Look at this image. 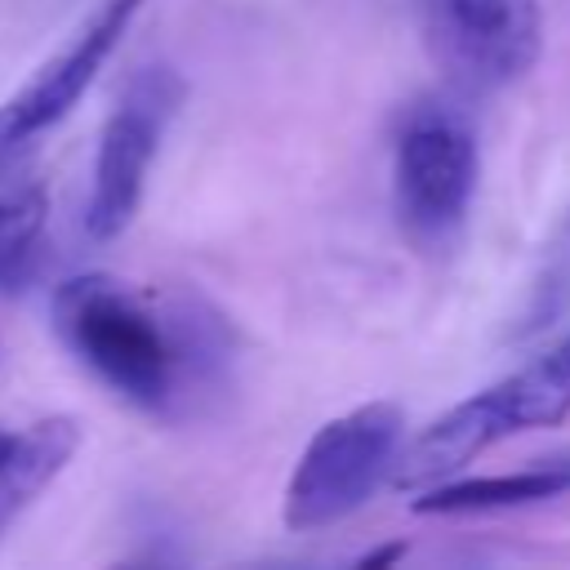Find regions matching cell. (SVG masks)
I'll use <instances>...</instances> for the list:
<instances>
[{"label":"cell","mask_w":570,"mask_h":570,"mask_svg":"<svg viewBox=\"0 0 570 570\" xmlns=\"http://www.w3.org/2000/svg\"><path fill=\"white\" fill-rule=\"evenodd\" d=\"M432 58L468 89H503L543 53L539 0H423Z\"/></svg>","instance_id":"5b68a950"},{"label":"cell","mask_w":570,"mask_h":570,"mask_svg":"<svg viewBox=\"0 0 570 570\" xmlns=\"http://www.w3.org/2000/svg\"><path fill=\"white\" fill-rule=\"evenodd\" d=\"M178 102H183V80L174 67H142L125 85V94L98 138L94 191H89V214H85L94 240L120 236L129 227V218L138 214L151 156H156L160 134L174 120Z\"/></svg>","instance_id":"277c9868"},{"label":"cell","mask_w":570,"mask_h":570,"mask_svg":"<svg viewBox=\"0 0 570 570\" xmlns=\"http://www.w3.org/2000/svg\"><path fill=\"white\" fill-rule=\"evenodd\" d=\"M566 312H570V214L548 236V245L539 254V267H534V281L525 289V303L512 316L508 338L512 343H525V338L552 330Z\"/></svg>","instance_id":"8fae6325"},{"label":"cell","mask_w":570,"mask_h":570,"mask_svg":"<svg viewBox=\"0 0 570 570\" xmlns=\"http://www.w3.org/2000/svg\"><path fill=\"white\" fill-rule=\"evenodd\" d=\"M22 508H27V499H22L13 485H4V481H0V534H4V525H9Z\"/></svg>","instance_id":"7c38bea8"},{"label":"cell","mask_w":570,"mask_h":570,"mask_svg":"<svg viewBox=\"0 0 570 570\" xmlns=\"http://www.w3.org/2000/svg\"><path fill=\"white\" fill-rule=\"evenodd\" d=\"M45 187L27 183L0 196V294H18L31 285L40 267V232H45Z\"/></svg>","instance_id":"30bf717a"},{"label":"cell","mask_w":570,"mask_h":570,"mask_svg":"<svg viewBox=\"0 0 570 570\" xmlns=\"http://www.w3.org/2000/svg\"><path fill=\"white\" fill-rule=\"evenodd\" d=\"M503 436H508V428L499 419L494 392L485 387V392L450 405L405 450H396L387 481H392V490H428V485H441V481L459 476L481 450H490Z\"/></svg>","instance_id":"52a82bcc"},{"label":"cell","mask_w":570,"mask_h":570,"mask_svg":"<svg viewBox=\"0 0 570 570\" xmlns=\"http://www.w3.org/2000/svg\"><path fill=\"white\" fill-rule=\"evenodd\" d=\"M13 445H18V432H9V428H0V468L9 463V454H13Z\"/></svg>","instance_id":"5bb4252c"},{"label":"cell","mask_w":570,"mask_h":570,"mask_svg":"<svg viewBox=\"0 0 570 570\" xmlns=\"http://www.w3.org/2000/svg\"><path fill=\"white\" fill-rule=\"evenodd\" d=\"M401 441L405 410L396 401H365L316 428L285 485V525L303 534L365 508V499L387 481Z\"/></svg>","instance_id":"7a4b0ae2"},{"label":"cell","mask_w":570,"mask_h":570,"mask_svg":"<svg viewBox=\"0 0 570 570\" xmlns=\"http://www.w3.org/2000/svg\"><path fill=\"white\" fill-rule=\"evenodd\" d=\"M490 392L508 436L525 428H557L561 419H570V334L530 356L517 374L499 379Z\"/></svg>","instance_id":"9c48e42d"},{"label":"cell","mask_w":570,"mask_h":570,"mask_svg":"<svg viewBox=\"0 0 570 570\" xmlns=\"http://www.w3.org/2000/svg\"><path fill=\"white\" fill-rule=\"evenodd\" d=\"M53 330L120 401L151 419H187L232 374V325L191 294L151 298L85 272L53 289Z\"/></svg>","instance_id":"6da1fadb"},{"label":"cell","mask_w":570,"mask_h":570,"mask_svg":"<svg viewBox=\"0 0 570 570\" xmlns=\"http://www.w3.org/2000/svg\"><path fill=\"white\" fill-rule=\"evenodd\" d=\"M138 9H142V0H102V9L94 13V22H85V31L58 58H49L22 94H13L0 107V129L18 147L31 151L36 134H45L49 125H58L80 102V94L89 89V80L98 76V67L107 62V53L116 49V40L125 36V27L134 22Z\"/></svg>","instance_id":"8992f818"},{"label":"cell","mask_w":570,"mask_h":570,"mask_svg":"<svg viewBox=\"0 0 570 570\" xmlns=\"http://www.w3.org/2000/svg\"><path fill=\"white\" fill-rule=\"evenodd\" d=\"M401 557H405V543H383V548L365 552L361 566H392V561H401Z\"/></svg>","instance_id":"4fadbf2b"},{"label":"cell","mask_w":570,"mask_h":570,"mask_svg":"<svg viewBox=\"0 0 570 570\" xmlns=\"http://www.w3.org/2000/svg\"><path fill=\"white\" fill-rule=\"evenodd\" d=\"M570 490V454L539 459L534 468L503 472V476H468V481H441L428 485L414 499L419 517H454V512H499V508H525L543 503Z\"/></svg>","instance_id":"ba28073f"},{"label":"cell","mask_w":570,"mask_h":570,"mask_svg":"<svg viewBox=\"0 0 570 570\" xmlns=\"http://www.w3.org/2000/svg\"><path fill=\"white\" fill-rule=\"evenodd\" d=\"M481 183V156L472 129L441 107H423L396 138V214L414 245L436 249L468 223Z\"/></svg>","instance_id":"3957f363"}]
</instances>
